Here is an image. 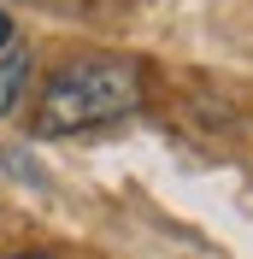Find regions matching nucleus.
Listing matches in <instances>:
<instances>
[{"label": "nucleus", "instance_id": "f257e3e1", "mask_svg": "<svg viewBox=\"0 0 253 259\" xmlns=\"http://www.w3.org/2000/svg\"><path fill=\"white\" fill-rule=\"evenodd\" d=\"M147 100V71L130 53H82V59L59 65L53 82L35 100V136H77V130H100L118 118L142 112Z\"/></svg>", "mask_w": 253, "mask_h": 259}, {"label": "nucleus", "instance_id": "f03ea898", "mask_svg": "<svg viewBox=\"0 0 253 259\" xmlns=\"http://www.w3.org/2000/svg\"><path fill=\"white\" fill-rule=\"evenodd\" d=\"M24 89H30V53L6 48V53H0V118H12V112H18Z\"/></svg>", "mask_w": 253, "mask_h": 259}, {"label": "nucleus", "instance_id": "7ed1b4c3", "mask_svg": "<svg viewBox=\"0 0 253 259\" xmlns=\"http://www.w3.org/2000/svg\"><path fill=\"white\" fill-rule=\"evenodd\" d=\"M12 48V12H0V53Z\"/></svg>", "mask_w": 253, "mask_h": 259}, {"label": "nucleus", "instance_id": "20e7f679", "mask_svg": "<svg viewBox=\"0 0 253 259\" xmlns=\"http://www.w3.org/2000/svg\"><path fill=\"white\" fill-rule=\"evenodd\" d=\"M18 259H53V253H18Z\"/></svg>", "mask_w": 253, "mask_h": 259}]
</instances>
